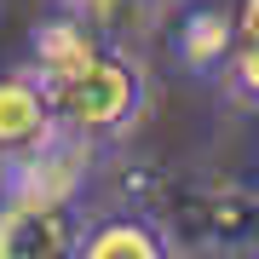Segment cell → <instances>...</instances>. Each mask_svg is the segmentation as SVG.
I'll return each mask as SVG.
<instances>
[{
    "mask_svg": "<svg viewBox=\"0 0 259 259\" xmlns=\"http://www.w3.org/2000/svg\"><path fill=\"white\" fill-rule=\"evenodd\" d=\"M23 64L52 87L64 133L98 144L104 156L127 144L133 127L150 110V75L139 64V47H115V40L93 35L58 0L29 29V58Z\"/></svg>",
    "mask_w": 259,
    "mask_h": 259,
    "instance_id": "1",
    "label": "cell"
},
{
    "mask_svg": "<svg viewBox=\"0 0 259 259\" xmlns=\"http://www.w3.org/2000/svg\"><path fill=\"white\" fill-rule=\"evenodd\" d=\"M87 213L81 196L0 190V259H75Z\"/></svg>",
    "mask_w": 259,
    "mask_h": 259,
    "instance_id": "2",
    "label": "cell"
},
{
    "mask_svg": "<svg viewBox=\"0 0 259 259\" xmlns=\"http://www.w3.org/2000/svg\"><path fill=\"white\" fill-rule=\"evenodd\" d=\"M231 47H236V6H219V0L167 6V58L179 64V75L219 87L225 64H231Z\"/></svg>",
    "mask_w": 259,
    "mask_h": 259,
    "instance_id": "3",
    "label": "cell"
},
{
    "mask_svg": "<svg viewBox=\"0 0 259 259\" xmlns=\"http://www.w3.org/2000/svg\"><path fill=\"white\" fill-rule=\"evenodd\" d=\"M52 139H64V115L52 104V87L29 64L0 69V161L29 156V150H40Z\"/></svg>",
    "mask_w": 259,
    "mask_h": 259,
    "instance_id": "4",
    "label": "cell"
},
{
    "mask_svg": "<svg viewBox=\"0 0 259 259\" xmlns=\"http://www.w3.org/2000/svg\"><path fill=\"white\" fill-rule=\"evenodd\" d=\"M179 236L161 213L150 207H110V213H87L75 259H173Z\"/></svg>",
    "mask_w": 259,
    "mask_h": 259,
    "instance_id": "5",
    "label": "cell"
},
{
    "mask_svg": "<svg viewBox=\"0 0 259 259\" xmlns=\"http://www.w3.org/2000/svg\"><path fill=\"white\" fill-rule=\"evenodd\" d=\"M64 12H75L93 35L115 40V47H144L167 18V0H58Z\"/></svg>",
    "mask_w": 259,
    "mask_h": 259,
    "instance_id": "6",
    "label": "cell"
},
{
    "mask_svg": "<svg viewBox=\"0 0 259 259\" xmlns=\"http://www.w3.org/2000/svg\"><path fill=\"white\" fill-rule=\"evenodd\" d=\"M219 93L231 98L236 110L259 115V0H236V47H231Z\"/></svg>",
    "mask_w": 259,
    "mask_h": 259,
    "instance_id": "7",
    "label": "cell"
}]
</instances>
